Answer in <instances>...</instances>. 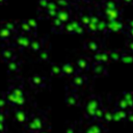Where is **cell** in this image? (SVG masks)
I'll return each mask as SVG.
<instances>
[{"label":"cell","mask_w":133,"mask_h":133,"mask_svg":"<svg viewBox=\"0 0 133 133\" xmlns=\"http://www.w3.org/2000/svg\"><path fill=\"white\" fill-rule=\"evenodd\" d=\"M51 74L53 76H56V77H61L63 76L62 75V71H61V65L59 64H56V63H53L51 65Z\"/></svg>","instance_id":"d4e9b609"},{"label":"cell","mask_w":133,"mask_h":133,"mask_svg":"<svg viewBox=\"0 0 133 133\" xmlns=\"http://www.w3.org/2000/svg\"><path fill=\"white\" fill-rule=\"evenodd\" d=\"M98 0H83V2H85V3H95Z\"/></svg>","instance_id":"bcb514c9"},{"label":"cell","mask_w":133,"mask_h":133,"mask_svg":"<svg viewBox=\"0 0 133 133\" xmlns=\"http://www.w3.org/2000/svg\"><path fill=\"white\" fill-rule=\"evenodd\" d=\"M116 109V112L121 118V121H125L127 118V115H128V110H125V109H118V108H115Z\"/></svg>","instance_id":"836d02e7"},{"label":"cell","mask_w":133,"mask_h":133,"mask_svg":"<svg viewBox=\"0 0 133 133\" xmlns=\"http://www.w3.org/2000/svg\"><path fill=\"white\" fill-rule=\"evenodd\" d=\"M97 8H98L97 12L99 14V16L105 19L106 21H114V20L121 19L123 11H124L122 7H117L114 9H105V8H100V7H97Z\"/></svg>","instance_id":"7a4b0ae2"},{"label":"cell","mask_w":133,"mask_h":133,"mask_svg":"<svg viewBox=\"0 0 133 133\" xmlns=\"http://www.w3.org/2000/svg\"><path fill=\"white\" fill-rule=\"evenodd\" d=\"M92 62H101V63H104V64H107L110 62V59H109V54H108V51L106 50H99L97 51L96 53H94V56H92Z\"/></svg>","instance_id":"ba28073f"},{"label":"cell","mask_w":133,"mask_h":133,"mask_svg":"<svg viewBox=\"0 0 133 133\" xmlns=\"http://www.w3.org/2000/svg\"><path fill=\"white\" fill-rule=\"evenodd\" d=\"M86 82H87V77L81 73H78L71 78V87L76 89L80 86H83Z\"/></svg>","instance_id":"30bf717a"},{"label":"cell","mask_w":133,"mask_h":133,"mask_svg":"<svg viewBox=\"0 0 133 133\" xmlns=\"http://www.w3.org/2000/svg\"><path fill=\"white\" fill-rule=\"evenodd\" d=\"M125 24H126V27H128V28H133V20H128Z\"/></svg>","instance_id":"f6af8a7d"},{"label":"cell","mask_w":133,"mask_h":133,"mask_svg":"<svg viewBox=\"0 0 133 133\" xmlns=\"http://www.w3.org/2000/svg\"><path fill=\"white\" fill-rule=\"evenodd\" d=\"M97 27H98V33H102V34H107L108 33V30H107V21L105 19H103L102 17L100 18L98 24H97Z\"/></svg>","instance_id":"ac0fdd59"},{"label":"cell","mask_w":133,"mask_h":133,"mask_svg":"<svg viewBox=\"0 0 133 133\" xmlns=\"http://www.w3.org/2000/svg\"><path fill=\"white\" fill-rule=\"evenodd\" d=\"M56 18H58L63 24L70 22L73 18V8H59Z\"/></svg>","instance_id":"9c48e42d"},{"label":"cell","mask_w":133,"mask_h":133,"mask_svg":"<svg viewBox=\"0 0 133 133\" xmlns=\"http://www.w3.org/2000/svg\"><path fill=\"white\" fill-rule=\"evenodd\" d=\"M63 26L64 24L58 19V18H54L52 19V31L55 33H61L63 31Z\"/></svg>","instance_id":"2e32d148"},{"label":"cell","mask_w":133,"mask_h":133,"mask_svg":"<svg viewBox=\"0 0 133 133\" xmlns=\"http://www.w3.org/2000/svg\"><path fill=\"white\" fill-rule=\"evenodd\" d=\"M3 27L4 28H6L7 30H9L10 32H12V31H16L17 30V24L16 23H14V22H4V24H3Z\"/></svg>","instance_id":"4dcf8cb0"},{"label":"cell","mask_w":133,"mask_h":133,"mask_svg":"<svg viewBox=\"0 0 133 133\" xmlns=\"http://www.w3.org/2000/svg\"><path fill=\"white\" fill-rule=\"evenodd\" d=\"M61 71H62L63 76L70 77V78H72L74 75L79 73V71L77 70L76 64L74 62H65V63L61 64Z\"/></svg>","instance_id":"52a82bcc"},{"label":"cell","mask_w":133,"mask_h":133,"mask_svg":"<svg viewBox=\"0 0 133 133\" xmlns=\"http://www.w3.org/2000/svg\"><path fill=\"white\" fill-rule=\"evenodd\" d=\"M18 69V64L16 63V62H10L9 63V70H11V71H16Z\"/></svg>","instance_id":"7bdbcfd3"},{"label":"cell","mask_w":133,"mask_h":133,"mask_svg":"<svg viewBox=\"0 0 133 133\" xmlns=\"http://www.w3.org/2000/svg\"><path fill=\"white\" fill-rule=\"evenodd\" d=\"M58 9H59V7H58V5L56 4L55 1H49L45 10H58Z\"/></svg>","instance_id":"e575fe53"},{"label":"cell","mask_w":133,"mask_h":133,"mask_svg":"<svg viewBox=\"0 0 133 133\" xmlns=\"http://www.w3.org/2000/svg\"><path fill=\"white\" fill-rule=\"evenodd\" d=\"M29 47H30L33 51L37 52V51H41V50H42V43H41V41H31Z\"/></svg>","instance_id":"f546056e"},{"label":"cell","mask_w":133,"mask_h":133,"mask_svg":"<svg viewBox=\"0 0 133 133\" xmlns=\"http://www.w3.org/2000/svg\"><path fill=\"white\" fill-rule=\"evenodd\" d=\"M85 31H86V30H85V27L82 26V25H79V26L75 29V34H83Z\"/></svg>","instance_id":"f35d334b"},{"label":"cell","mask_w":133,"mask_h":133,"mask_svg":"<svg viewBox=\"0 0 133 133\" xmlns=\"http://www.w3.org/2000/svg\"><path fill=\"white\" fill-rule=\"evenodd\" d=\"M65 133H77V131H76V127L75 126H70L66 130H65Z\"/></svg>","instance_id":"b9f144b4"},{"label":"cell","mask_w":133,"mask_h":133,"mask_svg":"<svg viewBox=\"0 0 133 133\" xmlns=\"http://www.w3.org/2000/svg\"><path fill=\"white\" fill-rule=\"evenodd\" d=\"M124 33H126V35H127L130 39H133V28H128V27H126V30H125Z\"/></svg>","instance_id":"ab89813d"},{"label":"cell","mask_w":133,"mask_h":133,"mask_svg":"<svg viewBox=\"0 0 133 133\" xmlns=\"http://www.w3.org/2000/svg\"><path fill=\"white\" fill-rule=\"evenodd\" d=\"M123 63L126 64H130L133 62V53L129 52V51H122V56H121V60Z\"/></svg>","instance_id":"d6986e66"},{"label":"cell","mask_w":133,"mask_h":133,"mask_svg":"<svg viewBox=\"0 0 133 133\" xmlns=\"http://www.w3.org/2000/svg\"><path fill=\"white\" fill-rule=\"evenodd\" d=\"M109 54V59L110 61H119L121 60V56H122V51L119 50H110L108 51Z\"/></svg>","instance_id":"7402d4cb"},{"label":"cell","mask_w":133,"mask_h":133,"mask_svg":"<svg viewBox=\"0 0 133 133\" xmlns=\"http://www.w3.org/2000/svg\"><path fill=\"white\" fill-rule=\"evenodd\" d=\"M26 22L29 25V27L31 28V30L33 32H35L36 29H37V22H36V20L35 19H28V20H26Z\"/></svg>","instance_id":"1f68e13d"},{"label":"cell","mask_w":133,"mask_h":133,"mask_svg":"<svg viewBox=\"0 0 133 133\" xmlns=\"http://www.w3.org/2000/svg\"><path fill=\"white\" fill-rule=\"evenodd\" d=\"M39 59L43 61L49 60V52L47 50H41L39 51Z\"/></svg>","instance_id":"d590c367"},{"label":"cell","mask_w":133,"mask_h":133,"mask_svg":"<svg viewBox=\"0 0 133 133\" xmlns=\"http://www.w3.org/2000/svg\"><path fill=\"white\" fill-rule=\"evenodd\" d=\"M71 1H77V2H80V1H83V0H71Z\"/></svg>","instance_id":"681fc988"},{"label":"cell","mask_w":133,"mask_h":133,"mask_svg":"<svg viewBox=\"0 0 133 133\" xmlns=\"http://www.w3.org/2000/svg\"><path fill=\"white\" fill-rule=\"evenodd\" d=\"M85 30L90 33V34H97L98 33V27H97V24L95 23H88L86 26H85Z\"/></svg>","instance_id":"83f0119b"},{"label":"cell","mask_w":133,"mask_h":133,"mask_svg":"<svg viewBox=\"0 0 133 133\" xmlns=\"http://www.w3.org/2000/svg\"><path fill=\"white\" fill-rule=\"evenodd\" d=\"M75 64H76L77 70L79 71V73H82V72H86L90 69L91 61L87 57H80V58L77 59Z\"/></svg>","instance_id":"8fae6325"},{"label":"cell","mask_w":133,"mask_h":133,"mask_svg":"<svg viewBox=\"0 0 133 133\" xmlns=\"http://www.w3.org/2000/svg\"><path fill=\"white\" fill-rule=\"evenodd\" d=\"M10 35V31L9 30H7L6 28H4V27H2L1 29H0V36L1 37H8Z\"/></svg>","instance_id":"8d00e7d4"},{"label":"cell","mask_w":133,"mask_h":133,"mask_svg":"<svg viewBox=\"0 0 133 133\" xmlns=\"http://www.w3.org/2000/svg\"><path fill=\"white\" fill-rule=\"evenodd\" d=\"M121 97L126 101L129 110L132 109L133 108V91H125L122 94Z\"/></svg>","instance_id":"e0dca14e"},{"label":"cell","mask_w":133,"mask_h":133,"mask_svg":"<svg viewBox=\"0 0 133 133\" xmlns=\"http://www.w3.org/2000/svg\"><path fill=\"white\" fill-rule=\"evenodd\" d=\"M119 2H122L125 5H133V0H121Z\"/></svg>","instance_id":"ee69618b"},{"label":"cell","mask_w":133,"mask_h":133,"mask_svg":"<svg viewBox=\"0 0 133 133\" xmlns=\"http://www.w3.org/2000/svg\"><path fill=\"white\" fill-rule=\"evenodd\" d=\"M112 114H113V110L106 108V109H105V112H104V115H103L102 121H104V122H105V123H107V124L111 123V122H112Z\"/></svg>","instance_id":"4316f807"},{"label":"cell","mask_w":133,"mask_h":133,"mask_svg":"<svg viewBox=\"0 0 133 133\" xmlns=\"http://www.w3.org/2000/svg\"><path fill=\"white\" fill-rule=\"evenodd\" d=\"M55 2L59 8H72L74 5V2L71 0H55Z\"/></svg>","instance_id":"603a6c76"},{"label":"cell","mask_w":133,"mask_h":133,"mask_svg":"<svg viewBox=\"0 0 133 133\" xmlns=\"http://www.w3.org/2000/svg\"><path fill=\"white\" fill-rule=\"evenodd\" d=\"M17 27H18L23 33H30V32H33V31L31 30V28L29 27V25L27 24L26 21H22V22H20V23L17 25Z\"/></svg>","instance_id":"484cf974"},{"label":"cell","mask_w":133,"mask_h":133,"mask_svg":"<svg viewBox=\"0 0 133 133\" xmlns=\"http://www.w3.org/2000/svg\"><path fill=\"white\" fill-rule=\"evenodd\" d=\"M105 109H106V107H104L103 105H101L99 108H97V109H96V111H95V113H94L92 121H95V122H101V121H102V118H103V115H104Z\"/></svg>","instance_id":"ffe728a7"},{"label":"cell","mask_w":133,"mask_h":133,"mask_svg":"<svg viewBox=\"0 0 133 133\" xmlns=\"http://www.w3.org/2000/svg\"><path fill=\"white\" fill-rule=\"evenodd\" d=\"M17 43H18L19 46L25 48V47H29V46H30L31 39H30L28 36H26V35H20V36H18V38H17Z\"/></svg>","instance_id":"44dd1931"},{"label":"cell","mask_w":133,"mask_h":133,"mask_svg":"<svg viewBox=\"0 0 133 133\" xmlns=\"http://www.w3.org/2000/svg\"><path fill=\"white\" fill-rule=\"evenodd\" d=\"M97 7L105 8V9H114L121 7V2L119 0H101L98 2Z\"/></svg>","instance_id":"7c38bea8"},{"label":"cell","mask_w":133,"mask_h":133,"mask_svg":"<svg viewBox=\"0 0 133 133\" xmlns=\"http://www.w3.org/2000/svg\"><path fill=\"white\" fill-rule=\"evenodd\" d=\"M65 103L69 107H77L80 106V98L76 92V89L71 87L65 92Z\"/></svg>","instance_id":"3957f363"},{"label":"cell","mask_w":133,"mask_h":133,"mask_svg":"<svg viewBox=\"0 0 133 133\" xmlns=\"http://www.w3.org/2000/svg\"><path fill=\"white\" fill-rule=\"evenodd\" d=\"M84 133H94V132H92V131H91V130H89V129H88V128H87V129H86V130H85V132H84Z\"/></svg>","instance_id":"c3c4849f"},{"label":"cell","mask_w":133,"mask_h":133,"mask_svg":"<svg viewBox=\"0 0 133 133\" xmlns=\"http://www.w3.org/2000/svg\"><path fill=\"white\" fill-rule=\"evenodd\" d=\"M48 1H55V0H48Z\"/></svg>","instance_id":"f907efd6"},{"label":"cell","mask_w":133,"mask_h":133,"mask_svg":"<svg viewBox=\"0 0 133 133\" xmlns=\"http://www.w3.org/2000/svg\"><path fill=\"white\" fill-rule=\"evenodd\" d=\"M132 109H133V108H132Z\"/></svg>","instance_id":"816d5d0a"},{"label":"cell","mask_w":133,"mask_h":133,"mask_svg":"<svg viewBox=\"0 0 133 133\" xmlns=\"http://www.w3.org/2000/svg\"><path fill=\"white\" fill-rule=\"evenodd\" d=\"M102 105V101L100 96L98 95H91L86 99L85 105H84V117L86 119L92 121V116L94 113L96 111L97 108H99Z\"/></svg>","instance_id":"6da1fadb"},{"label":"cell","mask_w":133,"mask_h":133,"mask_svg":"<svg viewBox=\"0 0 133 133\" xmlns=\"http://www.w3.org/2000/svg\"><path fill=\"white\" fill-rule=\"evenodd\" d=\"M126 48H127V51L133 53V39H128L127 41V44H126Z\"/></svg>","instance_id":"74e56055"},{"label":"cell","mask_w":133,"mask_h":133,"mask_svg":"<svg viewBox=\"0 0 133 133\" xmlns=\"http://www.w3.org/2000/svg\"><path fill=\"white\" fill-rule=\"evenodd\" d=\"M91 72L96 77H105L108 75V70L106 64L101 62H92L90 65Z\"/></svg>","instance_id":"5b68a950"},{"label":"cell","mask_w":133,"mask_h":133,"mask_svg":"<svg viewBox=\"0 0 133 133\" xmlns=\"http://www.w3.org/2000/svg\"><path fill=\"white\" fill-rule=\"evenodd\" d=\"M116 108H118V109L129 110V108H128V105H127L126 101H125L122 97H119V98L117 99V101H116Z\"/></svg>","instance_id":"f1b7e54d"},{"label":"cell","mask_w":133,"mask_h":133,"mask_svg":"<svg viewBox=\"0 0 133 133\" xmlns=\"http://www.w3.org/2000/svg\"><path fill=\"white\" fill-rule=\"evenodd\" d=\"M49 1L48 0H37V8L38 11H44L48 5Z\"/></svg>","instance_id":"d6a6232c"},{"label":"cell","mask_w":133,"mask_h":133,"mask_svg":"<svg viewBox=\"0 0 133 133\" xmlns=\"http://www.w3.org/2000/svg\"><path fill=\"white\" fill-rule=\"evenodd\" d=\"M81 25L80 22L78 21V19H72L70 22L65 23L64 26H63V31L64 33H68V34H74L75 33V29Z\"/></svg>","instance_id":"4fadbf2b"},{"label":"cell","mask_w":133,"mask_h":133,"mask_svg":"<svg viewBox=\"0 0 133 133\" xmlns=\"http://www.w3.org/2000/svg\"><path fill=\"white\" fill-rule=\"evenodd\" d=\"M91 11H92V9L91 8H89V7H83V8H81L80 10H79V12H78V21L80 22V24L82 25V26H86L88 23H89V20H90V16H91Z\"/></svg>","instance_id":"8992f818"},{"label":"cell","mask_w":133,"mask_h":133,"mask_svg":"<svg viewBox=\"0 0 133 133\" xmlns=\"http://www.w3.org/2000/svg\"><path fill=\"white\" fill-rule=\"evenodd\" d=\"M30 82H31V85H32V86L37 87V88L44 87V86L46 85V80H45V78L42 77V76H39V75H34L33 77H31Z\"/></svg>","instance_id":"9a60e30c"},{"label":"cell","mask_w":133,"mask_h":133,"mask_svg":"<svg viewBox=\"0 0 133 133\" xmlns=\"http://www.w3.org/2000/svg\"><path fill=\"white\" fill-rule=\"evenodd\" d=\"M127 121H129L130 123H133V109L128 110V115H127Z\"/></svg>","instance_id":"60d3db41"},{"label":"cell","mask_w":133,"mask_h":133,"mask_svg":"<svg viewBox=\"0 0 133 133\" xmlns=\"http://www.w3.org/2000/svg\"><path fill=\"white\" fill-rule=\"evenodd\" d=\"M107 30L109 32H125L126 24L122 21V19L114 21H107Z\"/></svg>","instance_id":"277c9868"},{"label":"cell","mask_w":133,"mask_h":133,"mask_svg":"<svg viewBox=\"0 0 133 133\" xmlns=\"http://www.w3.org/2000/svg\"><path fill=\"white\" fill-rule=\"evenodd\" d=\"M84 49L89 51V52H92V53H96L97 51H99L101 49V45L100 43H98V41H95V39H88L84 43L83 45Z\"/></svg>","instance_id":"5bb4252c"},{"label":"cell","mask_w":133,"mask_h":133,"mask_svg":"<svg viewBox=\"0 0 133 133\" xmlns=\"http://www.w3.org/2000/svg\"><path fill=\"white\" fill-rule=\"evenodd\" d=\"M6 2H7V0H0V5H4V4H6Z\"/></svg>","instance_id":"7dc6e473"},{"label":"cell","mask_w":133,"mask_h":133,"mask_svg":"<svg viewBox=\"0 0 133 133\" xmlns=\"http://www.w3.org/2000/svg\"><path fill=\"white\" fill-rule=\"evenodd\" d=\"M89 130H91L94 133H105L106 129L101 125V124H91L88 127Z\"/></svg>","instance_id":"cb8c5ba5"}]
</instances>
